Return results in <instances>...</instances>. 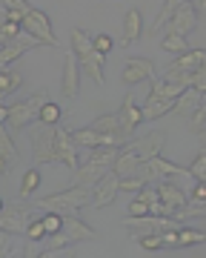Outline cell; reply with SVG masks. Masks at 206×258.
Instances as JSON below:
<instances>
[{
	"instance_id": "20",
	"label": "cell",
	"mask_w": 206,
	"mask_h": 258,
	"mask_svg": "<svg viewBox=\"0 0 206 258\" xmlns=\"http://www.w3.org/2000/svg\"><path fill=\"white\" fill-rule=\"evenodd\" d=\"M200 66H206V52L197 46V49H186L183 55H178L172 63L166 66V69H178V72H195V69H200Z\"/></svg>"
},
{
	"instance_id": "35",
	"label": "cell",
	"mask_w": 206,
	"mask_h": 258,
	"mask_svg": "<svg viewBox=\"0 0 206 258\" xmlns=\"http://www.w3.org/2000/svg\"><path fill=\"white\" fill-rule=\"evenodd\" d=\"M189 175L197 178V181H206V149L197 152V158L192 161V166H189Z\"/></svg>"
},
{
	"instance_id": "21",
	"label": "cell",
	"mask_w": 206,
	"mask_h": 258,
	"mask_svg": "<svg viewBox=\"0 0 206 258\" xmlns=\"http://www.w3.org/2000/svg\"><path fill=\"white\" fill-rule=\"evenodd\" d=\"M141 35H143V18H141V12L129 9L126 15H123V43L129 46V43H135Z\"/></svg>"
},
{
	"instance_id": "19",
	"label": "cell",
	"mask_w": 206,
	"mask_h": 258,
	"mask_svg": "<svg viewBox=\"0 0 206 258\" xmlns=\"http://www.w3.org/2000/svg\"><path fill=\"white\" fill-rule=\"evenodd\" d=\"M203 103V92H197V89H183V92L175 98V103H172V112L169 115H178V118H189L192 112L197 109Z\"/></svg>"
},
{
	"instance_id": "12",
	"label": "cell",
	"mask_w": 206,
	"mask_h": 258,
	"mask_svg": "<svg viewBox=\"0 0 206 258\" xmlns=\"http://www.w3.org/2000/svg\"><path fill=\"white\" fill-rule=\"evenodd\" d=\"M115 198H118V175H115L112 169H109V172H106V175H103L100 181L92 186V192H89V201H92L94 210H103V207L115 204Z\"/></svg>"
},
{
	"instance_id": "17",
	"label": "cell",
	"mask_w": 206,
	"mask_h": 258,
	"mask_svg": "<svg viewBox=\"0 0 206 258\" xmlns=\"http://www.w3.org/2000/svg\"><path fill=\"white\" fill-rule=\"evenodd\" d=\"M155 195H158V201H163L166 207H172V210H178V207H183V204L189 201L186 192H183L175 181H169V178H160V181H158Z\"/></svg>"
},
{
	"instance_id": "32",
	"label": "cell",
	"mask_w": 206,
	"mask_h": 258,
	"mask_svg": "<svg viewBox=\"0 0 206 258\" xmlns=\"http://www.w3.org/2000/svg\"><path fill=\"white\" fill-rule=\"evenodd\" d=\"M23 35V26L20 23H9V20H3V15H0V46L3 43H9L12 37H20Z\"/></svg>"
},
{
	"instance_id": "3",
	"label": "cell",
	"mask_w": 206,
	"mask_h": 258,
	"mask_svg": "<svg viewBox=\"0 0 206 258\" xmlns=\"http://www.w3.org/2000/svg\"><path fill=\"white\" fill-rule=\"evenodd\" d=\"M89 204V186H80V184H72L69 189L63 192H55V195H46V198H38L35 207H43V210H55V212H77L83 210Z\"/></svg>"
},
{
	"instance_id": "15",
	"label": "cell",
	"mask_w": 206,
	"mask_h": 258,
	"mask_svg": "<svg viewBox=\"0 0 206 258\" xmlns=\"http://www.w3.org/2000/svg\"><path fill=\"white\" fill-rule=\"evenodd\" d=\"M60 232L66 235V241H92L94 235H97L89 224L75 218L72 212H63V215H60Z\"/></svg>"
},
{
	"instance_id": "22",
	"label": "cell",
	"mask_w": 206,
	"mask_h": 258,
	"mask_svg": "<svg viewBox=\"0 0 206 258\" xmlns=\"http://www.w3.org/2000/svg\"><path fill=\"white\" fill-rule=\"evenodd\" d=\"M172 103L175 101H169V98H146V103L141 106L143 120H158L163 115H169L172 112Z\"/></svg>"
},
{
	"instance_id": "9",
	"label": "cell",
	"mask_w": 206,
	"mask_h": 258,
	"mask_svg": "<svg viewBox=\"0 0 206 258\" xmlns=\"http://www.w3.org/2000/svg\"><path fill=\"white\" fill-rule=\"evenodd\" d=\"M163 29H166V35H178V37H186L192 29H197V12L192 9V3L183 0Z\"/></svg>"
},
{
	"instance_id": "2",
	"label": "cell",
	"mask_w": 206,
	"mask_h": 258,
	"mask_svg": "<svg viewBox=\"0 0 206 258\" xmlns=\"http://www.w3.org/2000/svg\"><path fill=\"white\" fill-rule=\"evenodd\" d=\"M49 101V92L46 89H38V92L32 95V98H26V101H20V103H12L9 112H6V129H9L12 135H18L20 129H26L32 120H38V112L40 106Z\"/></svg>"
},
{
	"instance_id": "7",
	"label": "cell",
	"mask_w": 206,
	"mask_h": 258,
	"mask_svg": "<svg viewBox=\"0 0 206 258\" xmlns=\"http://www.w3.org/2000/svg\"><path fill=\"white\" fill-rule=\"evenodd\" d=\"M163 141H166V132H160V129H152V132H146V135H141V138L126 141L123 147L129 149V152H135V155L141 158V161H149L152 155H160V149H163Z\"/></svg>"
},
{
	"instance_id": "33",
	"label": "cell",
	"mask_w": 206,
	"mask_h": 258,
	"mask_svg": "<svg viewBox=\"0 0 206 258\" xmlns=\"http://www.w3.org/2000/svg\"><path fill=\"white\" fill-rule=\"evenodd\" d=\"M23 235H26L29 241H35V244H38V241L46 238V227H43V221H40V218H35V215H32V221L26 224Z\"/></svg>"
},
{
	"instance_id": "16",
	"label": "cell",
	"mask_w": 206,
	"mask_h": 258,
	"mask_svg": "<svg viewBox=\"0 0 206 258\" xmlns=\"http://www.w3.org/2000/svg\"><path fill=\"white\" fill-rule=\"evenodd\" d=\"M77 89H80V66H77V57L69 52V55L63 57V78H60V92H63V98H75Z\"/></svg>"
},
{
	"instance_id": "14",
	"label": "cell",
	"mask_w": 206,
	"mask_h": 258,
	"mask_svg": "<svg viewBox=\"0 0 206 258\" xmlns=\"http://www.w3.org/2000/svg\"><path fill=\"white\" fill-rule=\"evenodd\" d=\"M66 164L69 169H75L80 161H77V147L72 144V135H69V129H63L57 123V132H55V164Z\"/></svg>"
},
{
	"instance_id": "43",
	"label": "cell",
	"mask_w": 206,
	"mask_h": 258,
	"mask_svg": "<svg viewBox=\"0 0 206 258\" xmlns=\"http://www.w3.org/2000/svg\"><path fill=\"white\" fill-rule=\"evenodd\" d=\"M6 169H9V161H6V158H0V175H3Z\"/></svg>"
},
{
	"instance_id": "18",
	"label": "cell",
	"mask_w": 206,
	"mask_h": 258,
	"mask_svg": "<svg viewBox=\"0 0 206 258\" xmlns=\"http://www.w3.org/2000/svg\"><path fill=\"white\" fill-rule=\"evenodd\" d=\"M106 172H109V166H106V164H97V161H89V158H86L83 164L75 166V184L94 186L103 175H106Z\"/></svg>"
},
{
	"instance_id": "37",
	"label": "cell",
	"mask_w": 206,
	"mask_h": 258,
	"mask_svg": "<svg viewBox=\"0 0 206 258\" xmlns=\"http://www.w3.org/2000/svg\"><path fill=\"white\" fill-rule=\"evenodd\" d=\"M138 244H141L143 249H160L163 247L160 232H143V235H138Z\"/></svg>"
},
{
	"instance_id": "28",
	"label": "cell",
	"mask_w": 206,
	"mask_h": 258,
	"mask_svg": "<svg viewBox=\"0 0 206 258\" xmlns=\"http://www.w3.org/2000/svg\"><path fill=\"white\" fill-rule=\"evenodd\" d=\"M189 132L197 135V138H203L206 135V103H200V106L189 115Z\"/></svg>"
},
{
	"instance_id": "31",
	"label": "cell",
	"mask_w": 206,
	"mask_h": 258,
	"mask_svg": "<svg viewBox=\"0 0 206 258\" xmlns=\"http://www.w3.org/2000/svg\"><path fill=\"white\" fill-rule=\"evenodd\" d=\"M160 49H163V52H169V55H183V52L189 49V43H186V37L166 35V37H163V43H160Z\"/></svg>"
},
{
	"instance_id": "36",
	"label": "cell",
	"mask_w": 206,
	"mask_h": 258,
	"mask_svg": "<svg viewBox=\"0 0 206 258\" xmlns=\"http://www.w3.org/2000/svg\"><path fill=\"white\" fill-rule=\"evenodd\" d=\"M40 221H43V227H46V235H55V232L60 230V212L46 210V215H43Z\"/></svg>"
},
{
	"instance_id": "42",
	"label": "cell",
	"mask_w": 206,
	"mask_h": 258,
	"mask_svg": "<svg viewBox=\"0 0 206 258\" xmlns=\"http://www.w3.org/2000/svg\"><path fill=\"white\" fill-rule=\"evenodd\" d=\"M192 201H206V186H203V181H197V184H195V189H192Z\"/></svg>"
},
{
	"instance_id": "27",
	"label": "cell",
	"mask_w": 206,
	"mask_h": 258,
	"mask_svg": "<svg viewBox=\"0 0 206 258\" xmlns=\"http://www.w3.org/2000/svg\"><path fill=\"white\" fill-rule=\"evenodd\" d=\"M60 118H63V109H60V103H55V101H46L43 106H40V112H38V120L40 123H46V126H57Z\"/></svg>"
},
{
	"instance_id": "26",
	"label": "cell",
	"mask_w": 206,
	"mask_h": 258,
	"mask_svg": "<svg viewBox=\"0 0 206 258\" xmlns=\"http://www.w3.org/2000/svg\"><path fill=\"white\" fill-rule=\"evenodd\" d=\"M180 3H183V0H163V6H160L158 18H155V23L149 26V35H158L160 29L166 26V23H169V18L175 15V9H178Z\"/></svg>"
},
{
	"instance_id": "39",
	"label": "cell",
	"mask_w": 206,
	"mask_h": 258,
	"mask_svg": "<svg viewBox=\"0 0 206 258\" xmlns=\"http://www.w3.org/2000/svg\"><path fill=\"white\" fill-rule=\"evenodd\" d=\"M92 46L97 49L100 55H109L115 43H112V37H109V35H94V37H92Z\"/></svg>"
},
{
	"instance_id": "8",
	"label": "cell",
	"mask_w": 206,
	"mask_h": 258,
	"mask_svg": "<svg viewBox=\"0 0 206 258\" xmlns=\"http://www.w3.org/2000/svg\"><path fill=\"white\" fill-rule=\"evenodd\" d=\"M123 227H126L132 235H143V232L172 230V227H180V224L175 221V218H160V215H152V212H146V215H138V218H129V215H126Z\"/></svg>"
},
{
	"instance_id": "29",
	"label": "cell",
	"mask_w": 206,
	"mask_h": 258,
	"mask_svg": "<svg viewBox=\"0 0 206 258\" xmlns=\"http://www.w3.org/2000/svg\"><path fill=\"white\" fill-rule=\"evenodd\" d=\"M40 186V172L38 166L35 169H26V175H23V181H20V198H29V195H35Z\"/></svg>"
},
{
	"instance_id": "23",
	"label": "cell",
	"mask_w": 206,
	"mask_h": 258,
	"mask_svg": "<svg viewBox=\"0 0 206 258\" xmlns=\"http://www.w3.org/2000/svg\"><path fill=\"white\" fill-rule=\"evenodd\" d=\"M20 83H23V75H20L15 66H6V69H0V101L18 92Z\"/></svg>"
},
{
	"instance_id": "44",
	"label": "cell",
	"mask_w": 206,
	"mask_h": 258,
	"mask_svg": "<svg viewBox=\"0 0 206 258\" xmlns=\"http://www.w3.org/2000/svg\"><path fill=\"white\" fill-rule=\"evenodd\" d=\"M6 112H9V106H3V103H0V120H6Z\"/></svg>"
},
{
	"instance_id": "6",
	"label": "cell",
	"mask_w": 206,
	"mask_h": 258,
	"mask_svg": "<svg viewBox=\"0 0 206 258\" xmlns=\"http://www.w3.org/2000/svg\"><path fill=\"white\" fill-rule=\"evenodd\" d=\"M55 132L57 126H46L40 123L35 132H32V155L40 164H55Z\"/></svg>"
},
{
	"instance_id": "5",
	"label": "cell",
	"mask_w": 206,
	"mask_h": 258,
	"mask_svg": "<svg viewBox=\"0 0 206 258\" xmlns=\"http://www.w3.org/2000/svg\"><path fill=\"white\" fill-rule=\"evenodd\" d=\"M115 120H118V138L126 144V141L135 135V129L143 123V115H141V106H135V101H132V92L123 98L121 109L115 112Z\"/></svg>"
},
{
	"instance_id": "1",
	"label": "cell",
	"mask_w": 206,
	"mask_h": 258,
	"mask_svg": "<svg viewBox=\"0 0 206 258\" xmlns=\"http://www.w3.org/2000/svg\"><path fill=\"white\" fill-rule=\"evenodd\" d=\"M69 40H72V55L77 57V66H80L94 83H103L106 55H100V52L92 46V37L86 35L83 29H72V32H69Z\"/></svg>"
},
{
	"instance_id": "11",
	"label": "cell",
	"mask_w": 206,
	"mask_h": 258,
	"mask_svg": "<svg viewBox=\"0 0 206 258\" xmlns=\"http://www.w3.org/2000/svg\"><path fill=\"white\" fill-rule=\"evenodd\" d=\"M29 221H32V207L29 204H15V207L0 210V230L12 232V235H20Z\"/></svg>"
},
{
	"instance_id": "30",
	"label": "cell",
	"mask_w": 206,
	"mask_h": 258,
	"mask_svg": "<svg viewBox=\"0 0 206 258\" xmlns=\"http://www.w3.org/2000/svg\"><path fill=\"white\" fill-rule=\"evenodd\" d=\"M206 232L203 230H189V227H178V247H192V244H203Z\"/></svg>"
},
{
	"instance_id": "24",
	"label": "cell",
	"mask_w": 206,
	"mask_h": 258,
	"mask_svg": "<svg viewBox=\"0 0 206 258\" xmlns=\"http://www.w3.org/2000/svg\"><path fill=\"white\" fill-rule=\"evenodd\" d=\"M206 215V201H186L183 207L172 210V218L175 221H189V218H203Z\"/></svg>"
},
{
	"instance_id": "41",
	"label": "cell",
	"mask_w": 206,
	"mask_h": 258,
	"mask_svg": "<svg viewBox=\"0 0 206 258\" xmlns=\"http://www.w3.org/2000/svg\"><path fill=\"white\" fill-rule=\"evenodd\" d=\"M3 255H12V232L0 230V258Z\"/></svg>"
},
{
	"instance_id": "45",
	"label": "cell",
	"mask_w": 206,
	"mask_h": 258,
	"mask_svg": "<svg viewBox=\"0 0 206 258\" xmlns=\"http://www.w3.org/2000/svg\"><path fill=\"white\" fill-rule=\"evenodd\" d=\"M0 210H3V201H0Z\"/></svg>"
},
{
	"instance_id": "13",
	"label": "cell",
	"mask_w": 206,
	"mask_h": 258,
	"mask_svg": "<svg viewBox=\"0 0 206 258\" xmlns=\"http://www.w3.org/2000/svg\"><path fill=\"white\" fill-rule=\"evenodd\" d=\"M123 83L126 86H135V83H143V81H152L155 78V63L149 57H129L123 63Z\"/></svg>"
},
{
	"instance_id": "4",
	"label": "cell",
	"mask_w": 206,
	"mask_h": 258,
	"mask_svg": "<svg viewBox=\"0 0 206 258\" xmlns=\"http://www.w3.org/2000/svg\"><path fill=\"white\" fill-rule=\"evenodd\" d=\"M20 26H23V32H26V35L35 37L40 46H57L55 29H52V20H49L46 12H40V9H35V6H32V9L23 15Z\"/></svg>"
},
{
	"instance_id": "34",
	"label": "cell",
	"mask_w": 206,
	"mask_h": 258,
	"mask_svg": "<svg viewBox=\"0 0 206 258\" xmlns=\"http://www.w3.org/2000/svg\"><path fill=\"white\" fill-rule=\"evenodd\" d=\"M92 129H97V132H109V135H118V120H115V112L112 115H100V118L92 123ZM123 144V141H121Z\"/></svg>"
},
{
	"instance_id": "40",
	"label": "cell",
	"mask_w": 206,
	"mask_h": 258,
	"mask_svg": "<svg viewBox=\"0 0 206 258\" xmlns=\"http://www.w3.org/2000/svg\"><path fill=\"white\" fill-rule=\"evenodd\" d=\"M126 210H129V218H138V215H146V212H149V204L143 201V198H138V195H135V201H132Z\"/></svg>"
},
{
	"instance_id": "10",
	"label": "cell",
	"mask_w": 206,
	"mask_h": 258,
	"mask_svg": "<svg viewBox=\"0 0 206 258\" xmlns=\"http://www.w3.org/2000/svg\"><path fill=\"white\" fill-rule=\"evenodd\" d=\"M35 46H40V43L32 35H26V32H23L20 37H12L9 43H3V46H0V69L15 66L20 57L26 55V52H32Z\"/></svg>"
},
{
	"instance_id": "38",
	"label": "cell",
	"mask_w": 206,
	"mask_h": 258,
	"mask_svg": "<svg viewBox=\"0 0 206 258\" xmlns=\"http://www.w3.org/2000/svg\"><path fill=\"white\" fill-rule=\"evenodd\" d=\"M189 89H197V92H206V66L195 69L189 75Z\"/></svg>"
},
{
	"instance_id": "25",
	"label": "cell",
	"mask_w": 206,
	"mask_h": 258,
	"mask_svg": "<svg viewBox=\"0 0 206 258\" xmlns=\"http://www.w3.org/2000/svg\"><path fill=\"white\" fill-rule=\"evenodd\" d=\"M0 158H6L9 164L20 158L18 147H15V135L6 129V123H3V120H0Z\"/></svg>"
}]
</instances>
